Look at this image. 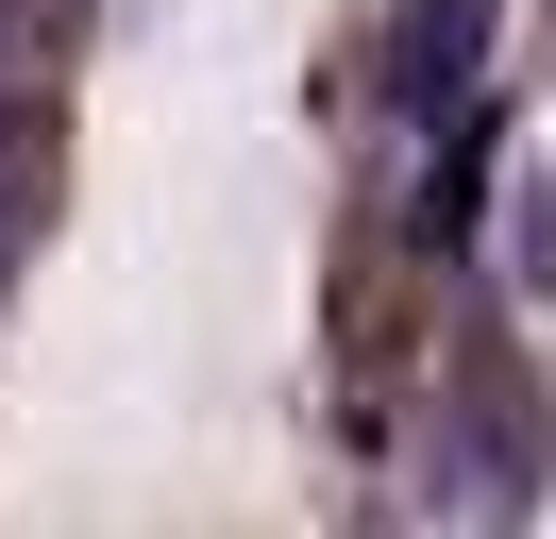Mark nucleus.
Masks as SVG:
<instances>
[{"instance_id": "nucleus-1", "label": "nucleus", "mask_w": 556, "mask_h": 539, "mask_svg": "<svg viewBox=\"0 0 556 539\" xmlns=\"http://www.w3.org/2000/svg\"><path fill=\"white\" fill-rule=\"evenodd\" d=\"M35 135H51V85H35V51L0 34V202H35Z\"/></svg>"}, {"instance_id": "nucleus-2", "label": "nucleus", "mask_w": 556, "mask_h": 539, "mask_svg": "<svg viewBox=\"0 0 556 539\" xmlns=\"http://www.w3.org/2000/svg\"><path fill=\"white\" fill-rule=\"evenodd\" d=\"M0 270H17V202H0Z\"/></svg>"}]
</instances>
